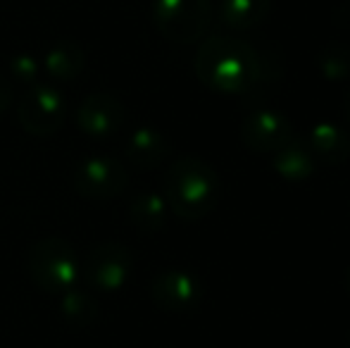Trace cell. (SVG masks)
Listing matches in <instances>:
<instances>
[{"instance_id":"6da1fadb","label":"cell","mask_w":350,"mask_h":348,"mask_svg":"<svg viewBox=\"0 0 350 348\" xmlns=\"http://www.w3.org/2000/svg\"><path fill=\"white\" fill-rule=\"evenodd\" d=\"M196 77L221 96H245L262 79V55L234 36H210L196 53Z\"/></svg>"},{"instance_id":"7a4b0ae2","label":"cell","mask_w":350,"mask_h":348,"mask_svg":"<svg viewBox=\"0 0 350 348\" xmlns=\"http://www.w3.org/2000/svg\"><path fill=\"white\" fill-rule=\"evenodd\" d=\"M162 191L170 213L186 222H196L208 217L219 203L221 181L210 163L196 155H184L170 165L162 181Z\"/></svg>"},{"instance_id":"3957f363","label":"cell","mask_w":350,"mask_h":348,"mask_svg":"<svg viewBox=\"0 0 350 348\" xmlns=\"http://www.w3.org/2000/svg\"><path fill=\"white\" fill-rule=\"evenodd\" d=\"M27 269L31 282L51 296H62L77 289L81 274L77 248L62 237L38 239L27 253Z\"/></svg>"},{"instance_id":"277c9868","label":"cell","mask_w":350,"mask_h":348,"mask_svg":"<svg viewBox=\"0 0 350 348\" xmlns=\"http://www.w3.org/2000/svg\"><path fill=\"white\" fill-rule=\"evenodd\" d=\"M212 19L210 0H152V22L172 43L189 46L203 38Z\"/></svg>"},{"instance_id":"5b68a950","label":"cell","mask_w":350,"mask_h":348,"mask_svg":"<svg viewBox=\"0 0 350 348\" xmlns=\"http://www.w3.org/2000/svg\"><path fill=\"white\" fill-rule=\"evenodd\" d=\"M65 96L53 84H33L22 96L17 120L31 136H53L65 124Z\"/></svg>"},{"instance_id":"8992f818","label":"cell","mask_w":350,"mask_h":348,"mask_svg":"<svg viewBox=\"0 0 350 348\" xmlns=\"http://www.w3.org/2000/svg\"><path fill=\"white\" fill-rule=\"evenodd\" d=\"M134 269V253L120 241H103L88 253L83 272L93 289L115 293L126 286Z\"/></svg>"},{"instance_id":"52a82bcc","label":"cell","mask_w":350,"mask_h":348,"mask_svg":"<svg viewBox=\"0 0 350 348\" xmlns=\"http://www.w3.org/2000/svg\"><path fill=\"white\" fill-rule=\"evenodd\" d=\"M129 184L126 168L110 155H91L74 172V189L86 200H110L124 193Z\"/></svg>"},{"instance_id":"ba28073f","label":"cell","mask_w":350,"mask_h":348,"mask_svg":"<svg viewBox=\"0 0 350 348\" xmlns=\"http://www.w3.org/2000/svg\"><path fill=\"white\" fill-rule=\"evenodd\" d=\"M150 293L160 310L181 315V312H191L200 306L205 289L198 274L189 272V269L170 267V269H162L152 279Z\"/></svg>"},{"instance_id":"9c48e42d","label":"cell","mask_w":350,"mask_h":348,"mask_svg":"<svg viewBox=\"0 0 350 348\" xmlns=\"http://www.w3.org/2000/svg\"><path fill=\"white\" fill-rule=\"evenodd\" d=\"M291 139L295 136L288 117L272 107H258L241 120V141L253 153L272 155Z\"/></svg>"},{"instance_id":"30bf717a","label":"cell","mask_w":350,"mask_h":348,"mask_svg":"<svg viewBox=\"0 0 350 348\" xmlns=\"http://www.w3.org/2000/svg\"><path fill=\"white\" fill-rule=\"evenodd\" d=\"M74 122L88 139H110L124 122V105L110 93H91L79 103Z\"/></svg>"},{"instance_id":"8fae6325","label":"cell","mask_w":350,"mask_h":348,"mask_svg":"<svg viewBox=\"0 0 350 348\" xmlns=\"http://www.w3.org/2000/svg\"><path fill=\"white\" fill-rule=\"evenodd\" d=\"M124 153L136 168L152 170L162 165L172 153V144L155 126H139L124 141Z\"/></svg>"},{"instance_id":"7c38bea8","label":"cell","mask_w":350,"mask_h":348,"mask_svg":"<svg viewBox=\"0 0 350 348\" xmlns=\"http://www.w3.org/2000/svg\"><path fill=\"white\" fill-rule=\"evenodd\" d=\"M305 144L317 163L343 165L350 160V134L334 122H317L305 136Z\"/></svg>"},{"instance_id":"4fadbf2b","label":"cell","mask_w":350,"mask_h":348,"mask_svg":"<svg viewBox=\"0 0 350 348\" xmlns=\"http://www.w3.org/2000/svg\"><path fill=\"white\" fill-rule=\"evenodd\" d=\"M272 12V0H219L217 19L221 27L234 31H248L267 22Z\"/></svg>"},{"instance_id":"5bb4252c","label":"cell","mask_w":350,"mask_h":348,"mask_svg":"<svg viewBox=\"0 0 350 348\" xmlns=\"http://www.w3.org/2000/svg\"><path fill=\"white\" fill-rule=\"evenodd\" d=\"M269 158H272L274 172L286 181H305L317 170V158L308 148V144L298 139H291L288 144L281 146L277 153H272Z\"/></svg>"},{"instance_id":"9a60e30c","label":"cell","mask_w":350,"mask_h":348,"mask_svg":"<svg viewBox=\"0 0 350 348\" xmlns=\"http://www.w3.org/2000/svg\"><path fill=\"white\" fill-rule=\"evenodd\" d=\"M41 67L53 81L67 84V81H74L83 72V67H86V53H83V48L79 43L62 41L43 55Z\"/></svg>"},{"instance_id":"2e32d148","label":"cell","mask_w":350,"mask_h":348,"mask_svg":"<svg viewBox=\"0 0 350 348\" xmlns=\"http://www.w3.org/2000/svg\"><path fill=\"white\" fill-rule=\"evenodd\" d=\"M170 217V205L165 196L155 191H141L129 203V219L134 227H139L146 234H157L167 227Z\"/></svg>"},{"instance_id":"e0dca14e","label":"cell","mask_w":350,"mask_h":348,"mask_svg":"<svg viewBox=\"0 0 350 348\" xmlns=\"http://www.w3.org/2000/svg\"><path fill=\"white\" fill-rule=\"evenodd\" d=\"M317 70L327 81L350 79V46L346 43H327L317 53Z\"/></svg>"},{"instance_id":"ac0fdd59","label":"cell","mask_w":350,"mask_h":348,"mask_svg":"<svg viewBox=\"0 0 350 348\" xmlns=\"http://www.w3.org/2000/svg\"><path fill=\"white\" fill-rule=\"evenodd\" d=\"M60 301V310L65 315V320L74 327H91L98 320V306L88 293L72 289V291L62 293Z\"/></svg>"},{"instance_id":"d6986e66","label":"cell","mask_w":350,"mask_h":348,"mask_svg":"<svg viewBox=\"0 0 350 348\" xmlns=\"http://www.w3.org/2000/svg\"><path fill=\"white\" fill-rule=\"evenodd\" d=\"M41 70H43L41 62L33 55H29V53H19V55L10 57V75H12V79L22 81V84H27V86L38 84Z\"/></svg>"},{"instance_id":"ffe728a7","label":"cell","mask_w":350,"mask_h":348,"mask_svg":"<svg viewBox=\"0 0 350 348\" xmlns=\"http://www.w3.org/2000/svg\"><path fill=\"white\" fill-rule=\"evenodd\" d=\"M12 105V84L0 75V115Z\"/></svg>"},{"instance_id":"44dd1931","label":"cell","mask_w":350,"mask_h":348,"mask_svg":"<svg viewBox=\"0 0 350 348\" xmlns=\"http://www.w3.org/2000/svg\"><path fill=\"white\" fill-rule=\"evenodd\" d=\"M343 110H346V117H348V122H350V88H348V93H346V101H343Z\"/></svg>"},{"instance_id":"7402d4cb","label":"cell","mask_w":350,"mask_h":348,"mask_svg":"<svg viewBox=\"0 0 350 348\" xmlns=\"http://www.w3.org/2000/svg\"><path fill=\"white\" fill-rule=\"evenodd\" d=\"M346 279H348V289H350V267H348V277Z\"/></svg>"},{"instance_id":"603a6c76","label":"cell","mask_w":350,"mask_h":348,"mask_svg":"<svg viewBox=\"0 0 350 348\" xmlns=\"http://www.w3.org/2000/svg\"><path fill=\"white\" fill-rule=\"evenodd\" d=\"M348 346H350V334H348Z\"/></svg>"},{"instance_id":"cb8c5ba5","label":"cell","mask_w":350,"mask_h":348,"mask_svg":"<svg viewBox=\"0 0 350 348\" xmlns=\"http://www.w3.org/2000/svg\"><path fill=\"white\" fill-rule=\"evenodd\" d=\"M348 3H350V0H348Z\"/></svg>"}]
</instances>
